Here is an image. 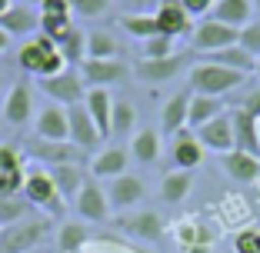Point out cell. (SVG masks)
<instances>
[{
  "label": "cell",
  "mask_w": 260,
  "mask_h": 253,
  "mask_svg": "<svg viewBox=\"0 0 260 253\" xmlns=\"http://www.w3.org/2000/svg\"><path fill=\"white\" fill-rule=\"evenodd\" d=\"M190 87L193 93H207V97H223V93L237 90L240 84L247 80V74L240 70H230V67H220V63H210V60H200L190 67Z\"/></svg>",
  "instance_id": "1"
},
{
  "label": "cell",
  "mask_w": 260,
  "mask_h": 253,
  "mask_svg": "<svg viewBox=\"0 0 260 253\" xmlns=\"http://www.w3.org/2000/svg\"><path fill=\"white\" fill-rule=\"evenodd\" d=\"M23 200L37 210H47L50 216H60L63 213V197L57 190L54 176L47 167H30L27 176H23Z\"/></svg>",
  "instance_id": "2"
},
{
  "label": "cell",
  "mask_w": 260,
  "mask_h": 253,
  "mask_svg": "<svg viewBox=\"0 0 260 253\" xmlns=\"http://www.w3.org/2000/svg\"><path fill=\"white\" fill-rule=\"evenodd\" d=\"M50 233V223L47 220H20L14 227H4L0 230V253H30Z\"/></svg>",
  "instance_id": "3"
},
{
  "label": "cell",
  "mask_w": 260,
  "mask_h": 253,
  "mask_svg": "<svg viewBox=\"0 0 260 253\" xmlns=\"http://www.w3.org/2000/svg\"><path fill=\"white\" fill-rule=\"evenodd\" d=\"M40 167H60V163H84L87 154L80 147H74L70 140H44V137H34L27 140L23 147Z\"/></svg>",
  "instance_id": "4"
},
{
  "label": "cell",
  "mask_w": 260,
  "mask_h": 253,
  "mask_svg": "<svg viewBox=\"0 0 260 253\" xmlns=\"http://www.w3.org/2000/svg\"><path fill=\"white\" fill-rule=\"evenodd\" d=\"M17 63H20V70H23V74H30V77H54V74L67 70V60L60 57V50H44L34 37L20 47Z\"/></svg>",
  "instance_id": "5"
},
{
  "label": "cell",
  "mask_w": 260,
  "mask_h": 253,
  "mask_svg": "<svg viewBox=\"0 0 260 253\" xmlns=\"http://www.w3.org/2000/svg\"><path fill=\"white\" fill-rule=\"evenodd\" d=\"M37 87L54 100V103H60V107L84 103V93H87L84 77H77L74 70H60V74H54V77H40Z\"/></svg>",
  "instance_id": "6"
},
{
  "label": "cell",
  "mask_w": 260,
  "mask_h": 253,
  "mask_svg": "<svg viewBox=\"0 0 260 253\" xmlns=\"http://www.w3.org/2000/svg\"><path fill=\"white\" fill-rule=\"evenodd\" d=\"M237 44V30L227 27V23H217V20H200L193 23L190 30V47L197 54H214V50H223V47H234Z\"/></svg>",
  "instance_id": "7"
},
{
  "label": "cell",
  "mask_w": 260,
  "mask_h": 253,
  "mask_svg": "<svg viewBox=\"0 0 260 253\" xmlns=\"http://www.w3.org/2000/svg\"><path fill=\"white\" fill-rule=\"evenodd\" d=\"M67 123H70V143L80 147L84 154H97L100 143H104V137H100L97 123L90 120V114H87L84 103H74V107H67Z\"/></svg>",
  "instance_id": "8"
},
{
  "label": "cell",
  "mask_w": 260,
  "mask_h": 253,
  "mask_svg": "<svg viewBox=\"0 0 260 253\" xmlns=\"http://www.w3.org/2000/svg\"><path fill=\"white\" fill-rule=\"evenodd\" d=\"M74 210L84 216V220H90V223H104V220H110L107 193H104V187H100L93 176H87L84 187L77 190V197H74Z\"/></svg>",
  "instance_id": "9"
},
{
  "label": "cell",
  "mask_w": 260,
  "mask_h": 253,
  "mask_svg": "<svg viewBox=\"0 0 260 253\" xmlns=\"http://www.w3.org/2000/svg\"><path fill=\"white\" fill-rule=\"evenodd\" d=\"M23 154L14 143H0V197H14L23 193Z\"/></svg>",
  "instance_id": "10"
},
{
  "label": "cell",
  "mask_w": 260,
  "mask_h": 253,
  "mask_svg": "<svg viewBox=\"0 0 260 253\" xmlns=\"http://www.w3.org/2000/svg\"><path fill=\"white\" fill-rule=\"evenodd\" d=\"M227 114H230V127H234V150L260 157V120L250 117L244 107H234Z\"/></svg>",
  "instance_id": "11"
},
{
  "label": "cell",
  "mask_w": 260,
  "mask_h": 253,
  "mask_svg": "<svg viewBox=\"0 0 260 253\" xmlns=\"http://www.w3.org/2000/svg\"><path fill=\"white\" fill-rule=\"evenodd\" d=\"M80 77L87 87H110V84H123L130 77V67L120 60H90L87 57L80 63Z\"/></svg>",
  "instance_id": "12"
},
{
  "label": "cell",
  "mask_w": 260,
  "mask_h": 253,
  "mask_svg": "<svg viewBox=\"0 0 260 253\" xmlns=\"http://www.w3.org/2000/svg\"><path fill=\"white\" fill-rule=\"evenodd\" d=\"M193 137H197L200 147L210 150V154H230V150H234V127H230V114L214 117V120L204 123L200 130H193Z\"/></svg>",
  "instance_id": "13"
},
{
  "label": "cell",
  "mask_w": 260,
  "mask_h": 253,
  "mask_svg": "<svg viewBox=\"0 0 260 253\" xmlns=\"http://www.w3.org/2000/svg\"><path fill=\"white\" fill-rule=\"evenodd\" d=\"M153 20H157V30L174 37V40L193 30V20H190V14L184 10L180 0H164L160 7H157V14H153Z\"/></svg>",
  "instance_id": "14"
},
{
  "label": "cell",
  "mask_w": 260,
  "mask_h": 253,
  "mask_svg": "<svg viewBox=\"0 0 260 253\" xmlns=\"http://www.w3.org/2000/svg\"><path fill=\"white\" fill-rule=\"evenodd\" d=\"M117 227H120L123 233H130V237L137 240H160L164 233V220L157 210H137V213H127V216H117Z\"/></svg>",
  "instance_id": "15"
},
{
  "label": "cell",
  "mask_w": 260,
  "mask_h": 253,
  "mask_svg": "<svg viewBox=\"0 0 260 253\" xmlns=\"http://www.w3.org/2000/svg\"><path fill=\"white\" fill-rule=\"evenodd\" d=\"M4 120L10 127H27L34 120V93L27 84H14L4 100Z\"/></svg>",
  "instance_id": "16"
},
{
  "label": "cell",
  "mask_w": 260,
  "mask_h": 253,
  "mask_svg": "<svg viewBox=\"0 0 260 253\" xmlns=\"http://www.w3.org/2000/svg\"><path fill=\"white\" fill-rule=\"evenodd\" d=\"M130 167V150L123 147H107V150H97L90 157V173L93 180H114V176H123Z\"/></svg>",
  "instance_id": "17"
},
{
  "label": "cell",
  "mask_w": 260,
  "mask_h": 253,
  "mask_svg": "<svg viewBox=\"0 0 260 253\" xmlns=\"http://www.w3.org/2000/svg\"><path fill=\"white\" fill-rule=\"evenodd\" d=\"M180 70H184V57L174 54V57H160V60L140 57L137 67H134V74H137L144 84H167V80L180 77Z\"/></svg>",
  "instance_id": "18"
},
{
  "label": "cell",
  "mask_w": 260,
  "mask_h": 253,
  "mask_svg": "<svg viewBox=\"0 0 260 253\" xmlns=\"http://www.w3.org/2000/svg\"><path fill=\"white\" fill-rule=\"evenodd\" d=\"M0 30H7L10 37H34L40 30V10L14 0V7L0 17Z\"/></svg>",
  "instance_id": "19"
},
{
  "label": "cell",
  "mask_w": 260,
  "mask_h": 253,
  "mask_svg": "<svg viewBox=\"0 0 260 253\" xmlns=\"http://www.w3.org/2000/svg\"><path fill=\"white\" fill-rule=\"evenodd\" d=\"M144 200V180L134 173H123V176H114L107 187V203L110 210H130L134 203Z\"/></svg>",
  "instance_id": "20"
},
{
  "label": "cell",
  "mask_w": 260,
  "mask_h": 253,
  "mask_svg": "<svg viewBox=\"0 0 260 253\" xmlns=\"http://www.w3.org/2000/svg\"><path fill=\"white\" fill-rule=\"evenodd\" d=\"M204 147L193 137V130H180L174 137V147H170V160H174V170H197L204 163Z\"/></svg>",
  "instance_id": "21"
},
{
  "label": "cell",
  "mask_w": 260,
  "mask_h": 253,
  "mask_svg": "<svg viewBox=\"0 0 260 253\" xmlns=\"http://www.w3.org/2000/svg\"><path fill=\"white\" fill-rule=\"evenodd\" d=\"M220 170L237 184H253V180H260V157L230 150V154H220Z\"/></svg>",
  "instance_id": "22"
},
{
  "label": "cell",
  "mask_w": 260,
  "mask_h": 253,
  "mask_svg": "<svg viewBox=\"0 0 260 253\" xmlns=\"http://www.w3.org/2000/svg\"><path fill=\"white\" fill-rule=\"evenodd\" d=\"M84 107L90 114V120L97 123L100 137H110V114H114V97L107 87H87L84 93Z\"/></svg>",
  "instance_id": "23"
},
{
  "label": "cell",
  "mask_w": 260,
  "mask_h": 253,
  "mask_svg": "<svg viewBox=\"0 0 260 253\" xmlns=\"http://www.w3.org/2000/svg\"><path fill=\"white\" fill-rule=\"evenodd\" d=\"M34 130L44 140H70V123H67V107L54 103V107H44L34 117Z\"/></svg>",
  "instance_id": "24"
},
{
  "label": "cell",
  "mask_w": 260,
  "mask_h": 253,
  "mask_svg": "<svg viewBox=\"0 0 260 253\" xmlns=\"http://www.w3.org/2000/svg\"><path fill=\"white\" fill-rule=\"evenodd\" d=\"M227 103L223 97H207V93H190V103H187V130H200L204 123H210L214 117L227 114Z\"/></svg>",
  "instance_id": "25"
},
{
  "label": "cell",
  "mask_w": 260,
  "mask_h": 253,
  "mask_svg": "<svg viewBox=\"0 0 260 253\" xmlns=\"http://www.w3.org/2000/svg\"><path fill=\"white\" fill-rule=\"evenodd\" d=\"M210 20L240 30V27H247L253 20V0H217L214 10H210Z\"/></svg>",
  "instance_id": "26"
},
{
  "label": "cell",
  "mask_w": 260,
  "mask_h": 253,
  "mask_svg": "<svg viewBox=\"0 0 260 253\" xmlns=\"http://www.w3.org/2000/svg\"><path fill=\"white\" fill-rule=\"evenodd\" d=\"M187 103H190V93H174V97L164 103L160 133H170V137H177L180 130H187Z\"/></svg>",
  "instance_id": "27"
},
{
  "label": "cell",
  "mask_w": 260,
  "mask_h": 253,
  "mask_svg": "<svg viewBox=\"0 0 260 253\" xmlns=\"http://www.w3.org/2000/svg\"><path fill=\"white\" fill-rule=\"evenodd\" d=\"M47 170H50V176H54V184H57V190H60L63 200H74L77 190H80L84 180H87L80 163H60V167H47Z\"/></svg>",
  "instance_id": "28"
},
{
  "label": "cell",
  "mask_w": 260,
  "mask_h": 253,
  "mask_svg": "<svg viewBox=\"0 0 260 253\" xmlns=\"http://www.w3.org/2000/svg\"><path fill=\"white\" fill-rule=\"evenodd\" d=\"M130 157L137 163H157V157H160V133L153 130V127L137 130L134 140H130Z\"/></svg>",
  "instance_id": "29"
},
{
  "label": "cell",
  "mask_w": 260,
  "mask_h": 253,
  "mask_svg": "<svg viewBox=\"0 0 260 253\" xmlns=\"http://www.w3.org/2000/svg\"><path fill=\"white\" fill-rule=\"evenodd\" d=\"M190 187H193L190 170H170L160 180V200L164 203H184L190 197Z\"/></svg>",
  "instance_id": "30"
},
{
  "label": "cell",
  "mask_w": 260,
  "mask_h": 253,
  "mask_svg": "<svg viewBox=\"0 0 260 253\" xmlns=\"http://www.w3.org/2000/svg\"><path fill=\"white\" fill-rule=\"evenodd\" d=\"M204 60L220 63V67H230V70H240V74H253V63H257L250 54H244L237 44L223 47V50H214V54H204Z\"/></svg>",
  "instance_id": "31"
},
{
  "label": "cell",
  "mask_w": 260,
  "mask_h": 253,
  "mask_svg": "<svg viewBox=\"0 0 260 253\" xmlns=\"http://www.w3.org/2000/svg\"><path fill=\"white\" fill-rule=\"evenodd\" d=\"M137 127V110L127 100H114V114H110V137H130Z\"/></svg>",
  "instance_id": "32"
},
{
  "label": "cell",
  "mask_w": 260,
  "mask_h": 253,
  "mask_svg": "<svg viewBox=\"0 0 260 253\" xmlns=\"http://www.w3.org/2000/svg\"><path fill=\"white\" fill-rule=\"evenodd\" d=\"M87 57H90V60H117V40L104 30L87 33Z\"/></svg>",
  "instance_id": "33"
},
{
  "label": "cell",
  "mask_w": 260,
  "mask_h": 253,
  "mask_svg": "<svg viewBox=\"0 0 260 253\" xmlns=\"http://www.w3.org/2000/svg\"><path fill=\"white\" fill-rule=\"evenodd\" d=\"M57 50H60V57L67 63H84V57H87V33L80 30V27H74V30L57 44Z\"/></svg>",
  "instance_id": "34"
},
{
  "label": "cell",
  "mask_w": 260,
  "mask_h": 253,
  "mask_svg": "<svg viewBox=\"0 0 260 253\" xmlns=\"http://www.w3.org/2000/svg\"><path fill=\"white\" fill-rule=\"evenodd\" d=\"M117 23H120L130 37H137V40H147V37H153V33H160V30H157L153 14H123Z\"/></svg>",
  "instance_id": "35"
},
{
  "label": "cell",
  "mask_w": 260,
  "mask_h": 253,
  "mask_svg": "<svg viewBox=\"0 0 260 253\" xmlns=\"http://www.w3.org/2000/svg\"><path fill=\"white\" fill-rule=\"evenodd\" d=\"M27 200H23V193H14V197H0V230L4 227H14V223L27 220Z\"/></svg>",
  "instance_id": "36"
},
{
  "label": "cell",
  "mask_w": 260,
  "mask_h": 253,
  "mask_svg": "<svg viewBox=\"0 0 260 253\" xmlns=\"http://www.w3.org/2000/svg\"><path fill=\"white\" fill-rule=\"evenodd\" d=\"M140 54L147 57V60H160V57H174V37H167V33H153V37L140 40Z\"/></svg>",
  "instance_id": "37"
},
{
  "label": "cell",
  "mask_w": 260,
  "mask_h": 253,
  "mask_svg": "<svg viewBox=\"0 0 260 253\" xmlns=\"http://www.w3.org/2000/svg\"><path fill=\"white\" fill-rule=\"evenodd\" d=\"M84 243H87V227H80V223H63L60 233H57L60 253H77Z\"/></svg>",
  "instance_id": "38"
},
{
  "label": "cell",
  "mask_w": 260,
  "mask_h": 253,
  "mask_svg": "<svg viewBox=\"0 0 260 253\" xmlns=\"http://www.w3.org/2000/svg\"><path fill=\"white\" fill-rule=\"evenodd\" d=\"M237 47L257 60L260 57V20H250L247 27H240L237 30Z\"/></svg>",
  "instance_id": "39"
},
{
  "label": "cell",
  "mask_w": 260,
  "mask_h": 253,
  "mask_svg": "<svg viewBox=\"0 0 260 253\" xmlns=\"http://www.w3.org/2000/svg\"><path fill=\"white\" fill-rule=\"evenodd\" d=\"M70 30H74V17H40V33H47L54 44H60Z\"/></svg>",
  "instance_id": "40"
},
{
  "label": "cell",
  "mask_w": 260,
  "mask_h": 253,
  "mask_svg": "<svg viewBox=\"0 0 260 253\" xmlns=\"http://www.w3.org/2000/svg\"><path fill=\"white\" fill-rule=\"evenodd\" d=\"M70 10L77 17H84V20H93V17H104L110 7V0H67Z\"/></svg>",
  "instance_id": "41"
},
{
  "label": "cell",
  "mask_w": 260,
  "mask_h": 253,
  "mask_svg": "<svg viewBox=\"0 0 260 253\" xmlns=\"http://www.w3.org/2000/svg\"><path fill=\"white\" fill-rule=\"evenodd\" d=\"M234 253H260V230L247 227L234 237Z\"/></svg>",
  "instance_id": "42"
},
{
  "label": "cell",
  "mask_w": 260,
  "mask_h": 253,
  "mask_svg": "<svg viewBox=\"0 0 260 253\" xmlns=\"http://www.w3.org/2000/svg\"><path fill=\"white\" fill-rule=\"evenodd\" d=\"M40 17H74L67 0H40Z\"/></svg>",
  "instance_id": "43"
},
{
  "label": "cell",
  "mask_w": 260,
  "mask_h": 253,
  "mask_svg": "<svg viewBox=\"0 0 260 253\" xmlns=\"http://www.w3.org/2000/svg\"><path fill=\"white\" fill-rule=\"evenodd\" d=\"M180 4H184V10H187L190 17H207L210 10H214L217 0H180Z\"/></svg>",
  "instance_id": "44"
},
{
  "label": "cell",
  "mask_w": 260,
  "mask_h": 253,
  "mask_svg": "<svg viewBox=\"0 0 260 253\" xmlns=\"http://www.w3.org/2000/svg\"><path fill=\"white\" fill-rule=\"evenodd\" d=\"M240 107H244L250 117H257V120H260V87H257V90H250V93H247Z\"/></svg>",
  "instance_id": "45"
},
{
  "label": "cell",
  "mask_w": 260,
  "mask_h": 253,
  "mask_svg": "<svg viewBox=\"0 0 260 253\" xmlns=\"http://www.w3.org/2000/svg\"><path fill=\"white\" fill-rule=\"evenodd\" d=\"M7 47H10V33H7V30H0V54H4Z\"/></svg>",
  "instance_id": "46"
},
{
  "label": "cell",
  "mask_w": 260,
  "mask_h": 253,
  "mask_svg": "<svg viewBox=\"0 0 260 253\" xmlns=\"http://www.w3.org/2000/svg\"><path fill=\"white\" fill-rule=\"evenodd\" d=\"M10 7H14V0H0V17L7 14V10H10Z\"/></svg>",
  "instance_id": "47"
},
{
  "label": "cell",
  "mask_w": 260,
  "mask_h": 253,
  "mask_svg": "<svg viewBox=\"0 0 260 253\" xmlns=\"http://www.w3.org/2000/svg\"><path fill=\"white\" fill-rule=\"evenodd\" d=\"M17 4H27V7H40V0H17Z\"/></svg>",
  "instance_id": "48"
},
{
  "label": "cell",
  "mask_w": 260,
  "mask_h": 253,
  "mask_svg": "<svg viewBox=\"0 0 260 253\" xmlns=\"http://www.w3.org/2000/svg\"><path fill=\"white\" fill-rule=\"evenodd\" d=\"M253 74H257V80H260V57H257V63H253Z\"/></svg>",
  "instance_id": "49"
},
{
  "label": "cell",
  "mask_w": 260,
  "mask_h": 253,
  "mask_svg": "<svg viewBox=\"0 0 260 253\" xmlns=\"http://www.w3.org/2000/svg\"><path fill=\"white\" fill-rule=\"evenodd\" d=\"M253 14H257V17H260V0H253Z\"/></svg>",
  "instance_id": "50"
},
{
  "label": "cell",
  "mask_w": 260,
  "mask_h": 253,
  "mask_svg": "<svg viewBox=\"0 0 260 253\" xmlns=\"http://www.w3.org/2000/svg\"><path fill=\"white\" fill-rule=\"evenodd\" d=\"M130 4H153V0H130Z\"/></svg>",
  "instance_id": "51"
},
{
  "label": "cell",
  "mask_w": 260,
  "mask_h": 253,
  "mask_svg": "<svg viewBox=\"0 0 260 253\" xmlns=\"http://www.w3.org/2000/svg\"><path fill=\"white\" fill-rule=\"evenodd\" d=\"M30 253H44V250H40V246H37V250H30Z\"/></svg>",
  "instance_id": "52"
},
{
  "label": "cell",
  "mask_w": 260,
  "mask_h": 253,
  "mask_svg": "<svg viewBox=\"0 0 260 253\" xmlns=\"http://www.w3.org/2000/svg\"><path fill=\"white\" fill-rule=\"evenodd\" d=\"M0 87H4V80H0Z\"/></svg>",
  "instance_id": "53"
}]
</instances>
